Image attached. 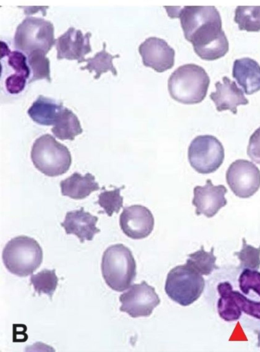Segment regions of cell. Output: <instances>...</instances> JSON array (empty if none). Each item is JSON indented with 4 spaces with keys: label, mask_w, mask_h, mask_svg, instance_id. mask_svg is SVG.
I'll return each mask as SVG.
<instances>
[{
    "label": "cell",
    "mask_w": 260,
    "mask_h": 352,
    "mask_svg": "<svg viewBox=\"0 0 260 352\" xmlns=\"http://www.w3.org/2000/svg\"><path fill=\"white\" fill-rule=\"evenodd\" d=\"M247 155L253 162L260 164V126L254 131L249 139Z\"/></svg>",
    "instance_id": "d6a6232c"
},
{
    "label": "cell",
    "mask_w": 260,
    "mask_h": 352,
    "mask_svg": "<svg viewBox=\"0 0 260 352\" xmlns=\"http://www.w3.org/2000/svg\"><path fill=\"white\" fill-rule=\"evenodd\" d=\"M239 286L246 295L253 290L260 296V272L255 270L243 269L239 277Z\"/></svg>",
    "instance_id": "f1b7e54d"
},
{
    "label": "cell",
    "mask_w": 260,
    "mask_h": 352,
    "mask_svg": "<svg viewBox=\"0 0 260 352\" xmlns=\"http://www.w3.org/2000/svg\"><path fill=\"white\" fill-rule=\"evenodd\" d=\"M232 294L241 312L243 311L252 317L260 319V302L251 300L240 292L233 289Z\"/></svg>",
    "instance_id": "4dcf8cb0"
},
{
    "label": "cell",
    "mask_w": 260,
    "mask_h": 352,
    "mask_svg": "<svg viewBox=\"0 0 260 352\" xmlns=\"http://www.w3.org/2000/svg\"><path fill=\"white\" fill-rule=\"evenodd\" d=\"M232 285L227 281L217 285L220 296L217 302V311L221 319L227 322L237 320L241 315V311L237 307L232 294Z\"/></svg>",
    "instance_id": "44dd1931"
},
{
    "label": "cell",
    "mask_w": 260,
    "mask_h": 352,
    "mask_svg": "<svg viewBox=\"0 0 260 352\" xmlns=\"http://www.w3.org/2000/svg\"><path fill=\"white\" fill-rule=\"evenodd\" d=\"M240 261V267L257 270L260 267V246L254 248L247 244L245 238L242 239V248L239 252H235Z\"/></svg>",
    "instance_id": "83f0119b"
},
{
    "label": "cell",
    "mask_w": 260,
    "mask_h": 352,
    "mask_svg": "<svg viewBox=\"0 0 260 352\" xmlns=\"http://www.w3.org/2000/svg\"><path fill=\"white\" fill-rule=\"evenodd\" d=\"M102 50L97 52L93 57L85 59L87 65L81 67V70L87 69L90 73H96L94 79H98L103 73L111 72L114 76L117 75V71L113 65V60L119 58L120 55H111L108 53L106 48V43L104 42Z\"/></svg>",
    "instance_id": "7402d4cb"
},
{
    "label": "cell",
    "mask_w": 260,
    "mask_h": 352,
    "mask_svg": "<svg viewBox=\"0 0 260 352\" xmlns=\"http://www.w3.org/2000/svg\"><path fill=\"white\" fill-rule=\"evenodd\" d=\"M98 220L97 216L85 211L81 207L79 210L67 212L61 226L64 228L67 234H73L80 243H84L85 241H91L94 235L100 232L96 227Z\"/></svg>",
    "instance_id": "9a60e30c"
},
{
    "label": "cell",
    "mask_w": 260,
    "mask_h": 352,
    "mask_svg": "<svg viewBox=\"0 0 260 352\" xmlns=\"http://www.w3.org/2000/svg\"><path fill=\"white\" fill-rule=\"evenodd\" d=\"M215 86L216 91L210 94V98L215 103L217 111L230 110L232 113L236 114L239 105H246L249 103L242 89L228 77L224 76L222 82L217 81Z\"/></svg>",
    "instance_id": "2e32d148"
},
{
    "label": "cell",
    "mask_w": 260,
    "mask_h": 352,
    "mask_svg": "<svg viewBox=\"0 0 260 352\" xmlns=\"http://www.w3.org/2000/svg\"><path fill=\"white\" fill-rule=\"evenodd\" d=\"M61 194L74 199H83L92 192L100 190L95 177L87 173L84 176L78 172L60 182Z\"/></svg>",
    "instance_id": "ac0fdd59"
},
{
    "label": "cell",
    "mask_w": 260,
    "mask_h": 352,
    "mask_svg": "<svg viewBox=\"0 0 260 352\" xmlns=\"http://www.w3.org/2000/svg\"><path fill=\"white\" fill-rule=\"evenodd\" d=\"M101 272L111 289L120 292L129 288L136 276V263L130 249L122 243L109 246L102 256Z\"/></svg>",
    "instance_id": "3957f363"
},
{
    "label": "cell",
    "mask_w": 260,
    "mask_h": 352,
    "mask_svg": "<svg viewBox=\"0 0 260 352\" xmlns=\"http://www.w3.org/2000/svg\"><path fill=\"white\" fill-rule=\"evenodd\" d=\"M210 85V78L205 69L193 63L177 67L168 80V90L175 101L194 104L201 102L206 97Z\"/></svg>",
    "instance_id": "7a4b0ae2"
},
{
    "label": "cell",
    "mask_w": 260,
    "mask_h": 352,
    "mask_svg": "<svg viewBox=\"0 0 260 352\" xmlns=\"http://www.w3.org/2000/svg\"><path fill=\"white\" fill-rule=\"evenodd\" d=\"M124 188V186H122L112 190H104L100 192L96 204L103 208V211L99 212H105L109 217H111L113 212L118 213L123 205V197L120 195V190Z\"/></svg>",
    "instance_id": "4316f807"
},
{
    "label": "cell",
    "mask_w": 260,
    "mask_h": 352,
    "mask_svg": "<svg viewBox=\"0 0 260 352\" xmlns=\"http://www.w3.org/2000/svg\"><path fill=\"white\" fill-rule=\"evenodd\" d=\"M30 280L38 294H47L52 300L58 282L55 269H43L39 272L31 275Z\"/></svg>",
    "instance_id": "484cf974"
},
{
    "label": "cell",
    "mask_w": 260,
    "mask_h": 352,
    "mask_svg": "<svg viewBox=\"0 0 260 352\" xmlns=\"http://www.w3.org/2000/svg\"><path fill=\"white\" fill-rule=\"evenodd\" d=\"M10 52L8 45L3 41H1V58H3Z\"/></svg>",
    "instance_id": "836d02e7"
},
{
    "label": "cell",
    "mask_w": 260,
    "mask_h": 352,
    "mask_svg": "<svg viewBox=\"0 0 260 352\" xmlns=\"http://www.w3.org/2000/svg\"><path fill=\"white\" fill-rule=\"evenodd\" d=\"M170 18H179L184 38L195 54L205 60L224 56L229 43L222 30L220 14L215 6L164 7Z\"/></svg>",
    "instance_id": "6da1fadb"
},
{
    "label": "cell",
    "mask_w": 260,
    "mask_h": 352,
    "mask_svg": "<svg viewBox=\"0 0 260 352\" xmlns=\"http://www.w3.org/2000/svg\"><path fill=\"white\" fill-rule=\"evenodd\" d=\"M120 310L132 318L149 316L160 303V299L155 288L145 280L131 285L129 289L119 296Z\"/></svg>",
    "instance_id": "30bf717a"
},
{
    "label": "cell",
    "mask_w": 260,
    "mask_h": 352,
    "mask_svg": "<svg viewBox=\"0 0 260 352\" xmlns=\"http://www.w3.org/2000/svg\"><path fill=\"white\" fill-rule=\"evenodd\" d=\"M232 77L247 95L260 90V65L252 58L236 59L232 66Z\"/></svg>",
    "instance_id": "e0dca14e"
},
{
    "label": "cell",
    "mask_w": 260,
    "mask_h": 352,
    "mask_svg": "<svg viewBox=\"0 0 260 352\" xmlns=\"http://www.w3.org/2000/svg\"><path fill=\"white\" fill-rule=\"evenodd\" d=\"M142 63L158 73L171 69L175 64V50L162 38L151 36L138 47Z\"/></svg>",
    "instance_id": "7c38bea8"
},
{
    "label": "cell",
    "mask_w": 260,
    "mask_h": 352,
    "mask_svg": "<svg viewBox=\"0 0 260 352\" xmlns=\"http://www.w3.org/2000/svg\"><path fill=\"white\" fill-rule=\"evenodd\" d=\"M52 23L43 18L27 16L17 26L14 45L16 50L28 55L39 50L46 54L55 45Z\"/></svg>",
    "instance_id": "8992f818"
},
{
    "label": "cell",
    "mask_w": 260,
    "mask_h": 352,
    "mask_svg": "<svg viewBox=\"0 0 260 352\" xmlns=\"http://www.w3.org/2000/svg\"><path fill=\"white\" fill-rule=\"evenodd\" d=\"M258 346L260 347V331L258 333Z\"/></svg>",
    "instance_id": "e575fe53"
},
{
    "label": "cell",
    "mask_w": 260,
    "mask_h": 352,
    "mask_svg": "<svg viewBox=\"0 0 260 352\" xmlns=\"http://www.w3.org/2000/svg\"><path fill=\"white\" fill-rule=\"evenodd\" d=\"M27 78L25 76L13 73L8 76L5 80V87L10 94H18L25 87Z\"/></svg>",
    "instance_id": "1f68e13d"
},
{
    "label": "cell",
    "mask_w": 260,
    "mask_h": 352,
    "mask_svg": "<svg viewBox=\"0 0 260 352\" xmlns=\"http://www.w3.org/2000/svg\"><path fill=\"white\" fill-rule=\"evenodd\" d=\"M3 263L12 274L23 277L32 274L43 261V250L33 238L21 235L10 239L2 252Z\"/></svg>",
    "instance_id": "277c9868"
},
{
    "label": "cell",
    "mask_w": 260,
    "mask_h": 352,
    "mask_svg": "<svg viewBox=\"0 0 260 352\" xmlns=\"http://www.w3.org/2000/svg\"><path fill=\"white\" fill-rule=\"evenodd\" d=\"M119 224L126 236L133 239H142L147 237L153 231L154 217L147 207L132 205L123 208Z\"/></svg>",
    "instance_id": "8fae6325"
},
{
    "label": "cell",
    "mask_w": 260,
    "mask_h": 352,
    "mask_svg": "<svg viewBox=\"0 0 260 352\" xmlns=\"http://www.w3.org/2000/svg\"><path fill=\"white\" fill-rule=\"evenodd\" d=\"M226 179L237 197L249 198L260 188V170L253 162L239 159L229 166Z\"/></svg>",
    "instance_id": "9c48e42d"
},
{
    "label": "cell",
    "mask_w": 260,
    "mask_h": 352,
    "mask_svg": "<svg viewBox=\"0 0 260 352\" xmlns=\"http://www.w3.org/2000/svg\"><path fill=\"white\" fill-rule=\"evenodd\" d=\"M235 22L240 30L260 31V6H237L235 10Z\"/></svg>",
    "instance_id": "603a6c76"
},
{
    "label": "cell",
    "mask_w": 260,
    "mask_h": 352,
    "mask_svg": "<svg viewBox=\"0 0 260 352\" xmlns=\"http://www.w3.org/2000/svg\"><path fill=\"white\" fill-rule=\"evenodd\" d=\"M227 189L224 185L214 186L207 179L204 186H197L193 189L192 204L195 206L197 215L204 214L210 218L227 204L225 195Z\"/></svg>",
    "instance_id": "5bb4252c"
},
{
    "label": "cell",
    "mask_w": 260,
    "mask_h": 352,
    "mask_svg": "<svg viewBox=\"0 0 260 352\" xmlns=\"http://www.w3.org/2000/svg\"><path fill=\"white\" fill-rule=\"evenodd\" d=\"M28 63L30 69V77L28 83L38 80L45 79L49 82L52 81L50 77V60L46 54L36 50L27 55Z\"/></svg>",
    "instance_id": "cb8c5ba5"
},
{
    "label": "cell",
    "mask_w": 260,
    "mask_h": 352,
    "mask_svg": "<svg viewBox=\"0 0 260 352\" xmlns=\"http://www.w3.org/2000/svg\"><path fill=\"white\" fill-rule=\"evenodd\" d=\"M63 108L62 102L40 95L28 110V114L36 123L50 126L55 124Z\"/></svg>",
    "instance_id": "d6986e66"
},
{
    "label": "cell",
    "mask_w": 260,
    "mask_h": 352,
    "mask_svg": "<svg viewBox=\"0 0 260 352\" xmlns=\"http://www.w3.org/2000/svg\"><path fill=\"white\" fill-rule=\"evenodd\" d=\"M214 248H211L210 252H206L204 249V245L201 246L200 250L188 254V258L186 264L192 267L202 275L208 276L215 269H219L216 265V257L213 253Z\"/></svg>",
    "instance_id": "d4e9b609"
},
{
    "label": "cell",
    "mask_w": 260,
    "mask_h": 352,
    "mask_svg": "<svg viewBox=\"0 0 260 352\" xmlns=\"http://www.w3.org/2000/svg\"><path fill=\"white\" fill-rule=\"evenodd\" d=\"M190 165L201 174L216 171L224 160V148L220 141L213 135L195 137L188 149Z\"/></svg>",
    "instance_id": "ba28073f"
},
{
    "label": "cell",
    "mask_w": 260,
    "mask_h": 352,
    "mask_svg": "<svg viewBox=\"0 0 260 352\" xmlns=\"http://www.w3.org/2000/svg\"><path fill=\"white\" fill-rule=\"evenodd\" d=\"M23 52L14 50L8 54V64L14 73L23 75L30 79V69L28 63V57Z\"/></svg>",
    "instance_id": "f546056e"
},
{
    "label": "cell",
    "mask_w": 260,
    "mask_h": 352,
    "mask_svg": "<svg viewBox=\"0 0 260 352\" xmlns=\"http://www.w3.org/2000/svg\"><path fill=\"white\" fill-rule=\"evenodd\" d=\"M91 33L83 34L81 30L70 27L55 41L58 60H76L78 63L85 60V56L91 52L90 38Z\"/></svg>",
    "instance_id": "4fadbf2b"
},
{
    "label": "cell",
    "mask_w": 260,
    "mask_h": 352,
    "mask_svg": "<svg viewBox=\"0 0 260 352\" xmlns=\"http://www.w3.org/2000/svg\"><path fill=\"white\" fill-rule=\"evenodd\" d=\"M54 135L59 140H74L83 133L78 117L69 109L64 107L52 128Z\"/></svg>",
    "instance_id": "ffe728a7"
},
{
    "label": "cell",
    "mask_w": 260,
    "mask_h": 352,
    "mask_svg": "<svg viewBox=\"0 0 260 352\" xmlns=\"http://www.w3.org/2000/svg\"><path fill=\"white\" fill-rule=\"evenodd\" d=\"M204 286L202 274L185 264L175 266L169 271L164 289L172 300L180 305L188 306L199 298Z\"/></svg>",
    "instance_id": "52a82bcc"
},
{
    "label": "cell",
    "mask_w": 260,
    "mask_h": 352,
    "mask_svg": "<svg viewBox=\"0 0 260 352\" xmlns=\"http://www.w3.org/2000/svg\"><path fill=\"white\" fill-rule=\"evenodd\" d=\"M31 160L35 168L48 177L65 173L72 164L67 147L47 133L40 136L33 143Z\"/></svg>",
    "instance_id": "5b68a950"
}]
</instances>
